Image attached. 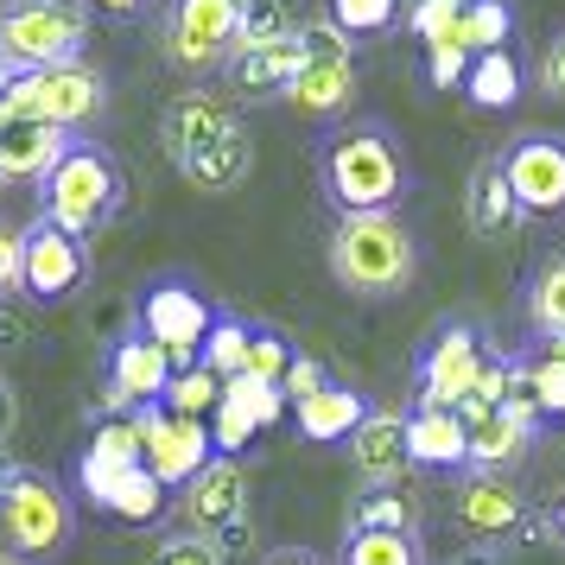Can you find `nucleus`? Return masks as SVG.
Listing matches in <instances>:
<instances>
[{"label":"nucleus","instance_id":"obj_9","mask_svg":"<svg viewBox=\"0 0 565 565\" xmlns=\"http://www.w3.org/2000/svg\"><path fill=\"white\" fill-rule=\"evenodd\" d=\"M489 356H495V350H489L483 324L445 318V324L419 343V356H413V407H463V401L477 394V375H483Z\"/></svg>","mask_w":565,"mask_h":565},{"label":"nucleus","instance_id":"obj_37","mask_svg":"<svg viewBox=\"0 0 565 565\" xmlns=\"http://www.w3.org/2000/svg\"><path fill=\"white\" fill-rule=\"evenodd\" d=\"M463 7H470V0H407V20H401V26H407L419 45H445V39L458 32Z\"/></svg>","mask_w":565,"mask_h":565},{"label":"nucleus","instance_id":"obj_11","mask_svg":"<svg viewBox=\"0 0 565 565\" xmlns=\"http://www.w3.org/2000/svg\"><path fill=\"white\" fill-rule=\"evenodd\" d=\"M216 318H223V311L210 306L204 286H191L184 274H159V280L140 292V306H134V324L153 337L159 350L179 362V369H191V362L204 356Z\"/></svg>","mask_w":565,"mask_h":565},{"label":"nucleus","instance_id":"obj_2","mask_svg":"<svg viewBox=\"0 0 565 565\" xmlns=\"http://www.w3.org/2000/svg\"><path fill=\"white\" fill-rule=\"evenodd\" d=\"M159 147L179 166V179L210 191V198L235 191V184L255 172V147L242 134V115L216 89H179L166 103V115H159Z\"/></svg>","mask_w":565,"mask_h":565},{"label":"nucleus","instance_id":"obj_41","mask_svg":"<svg viewBox=\"0 0 565 565\" xmlns=\"http://www.w3.org/2000/svg\"><path fill=\"white\" fill-rule=\"evenodd\" d=\"M318 387H331V382H324V369H318V356H299V362H292V369H286L280 394H286V401H292V407H299V401H311Z\"/></svg>","mask_w":565,"mask_h":565},{"label":"nucleus","instance_id":"obj_32","mask_svg":"<svg viewBox=\"0 0 565 565\" xmlns=\"http://www.w3.org/2000/svg\"><path fill=\"white\" fill-rule=\"evenodd\" d=\"M324 20H331L343 39H382L407 20L401 0H324Z\"/></svg>","mask_w":565,"mask_h":565},{"label":"nucleus","instance_id":"obj_30","mask_svg":"<svg viewBox=\"0 0 565 565\" xmlns=\"http://www.w3.org/2000/svg\"><path fill=\"white\" fill-rule=\"evenodd\" d=\"M103 514L108 521H121V527H153L159 514H166V483L140 463V470H128V477L115 483V495L103 502Z\"/></svg>","mask_w":565,"mask_h":565},{"label":"nucleus","instance_id":"obj_21","mask_svg":"<svg viewBox=\"0 0 565 565\" xmlns=\"http://www.w3.org/2000/svg\"><path fill=\"white\" fill-rule=\"evenodd\" d=\"M463 223H470V235H483V242H509V235L527 223V210H521V198H514L502 153H483V159H477L470 191H463Z\"/></svg>","mask_w":565,"mask_h":565},{"label":"nucleus","instance_id":"obj_28","mask_svg":"<svg viewBox=\"0 0 565 565\" xmlns=\"http://www.w3.org/2000/svg\"><path fill=\"white\" fill-rule=\"evenodd\" d=\"M463 103L483 108V115H509V108L521 103V57H514V52H483V57H470Z\"/></svg>","mask_w":565,"mask_h":565},{"label":"nucleus","instance_id":"obj_35","mask_svg":"<svg viewBox=\"0 0 565 565\" xmlns=\"http://www.w3.org/2000/svg\"><path fill=\"white\" fill-rule=\"evenodd\" d=\"M147 565H230V546L198 534V527H172V534H159V546H153Z\"/></svg>","mask_w":565,"mask_h":565},{"label":"nucleus","instance_id":"obj_49","mask_svg":"<svg viewBox=\"0 0 565 565\" xmlns=\"http://www.w3.org/2000/svg\"><path fill=\"white\" fill-rule=\"evenodd\" d=\"M0 387H7V369H0Z\"/></svg>","mask_w":565,"mask_h":565},{"label":"nucleus","instance_id":"obj_48","mask_svg":"<svg viewBox=\"0 0 565 565\" xmlns=\"http://www.w3.org/2000/svg\"><path fill=\"white\" fill-rule=\"evenodd\" d=\"M13 77H20V71H13V57H7V45H0V89H7Z\"/></svg>","mask_w":565,"mask_h":565},{"label":"nucleus","instance_id":"obj_24","mask_svg":"<svg viewBox=\"0 0 565 565\" xmlns=\"http://www.w3.org/2000/svg\"><path fill=\"white\" fill-rule=\"evenodd\" d=\"M369 407H375V401H362L356 387L331 382V387H318L311 401H299L292 419H299V438H306V445H350V433L369 419Z\"/></svg>","mask_w":565,"mask_h":565},{"label":"nucleus","instance_id":"obj_34","mask_svg":"<svg viewBox=\"0 0 565 565\" xmlns=\"http://www.w3.org/2000/svg\"><path fill=\"white\" fill-rule=\"evenodd\" d=\"M248 337H255V324H242V318H230V311H223V318H216V331H210V343H204V369H216V375H223V382H235V375H242V369H248Z\"/></svg>","mask_w":565,"mask_h":565},{"label":"nucleus","instance_id":"obj_12","mask_svg":"<svg viewBox=\"0 0 565 565\" xmlns=\"http://www.w3.org/2000/svg\"><path fill=\"white\" fill-rule=\"evenodd\" d=\"M184 502V527L223 540L230 553H242L255 540V483H248V463L242 458H210L198 470V483L179 489Z\"/></svg>","mask_w":565,"mask_h":565},{"label":"nucleus","instance_id":"obj_18","mask_svg":"<svg viewBox=\"0 0 565 565\" xmlns=\"http://www.w3.org/2000/svg\"><path fill=\"white\" fill-rule=\"evenodd\" d=\"M451 514H458L463 534L509 540V534L527 527V495H521L509 477H495V470H463L458 489H451Z\"/></svg>","mask_w":565,"mask_h":565},{"label":"nucleus","instance_id":"obj_40","mask_svg":"<svg viewBox=\"0 0 565 565\" xmlns=\"http://www.w3.org/2000/svg\"><path fill=\"white\" fill-rule=\"evenodd\" d=\"M20 255H26V230L0 223V299L20 292Z\"/></svg>","mask_w":565,"mask_h":565},{"label":"nucleus","instance_id":"obj_5","mask_svg":"<svg viewBox=\"0 0 565 565\" xmlns=\"http://www.w3.org/2000/svg\"><path fill=\"white\" fill-rule=\"evenodd\" d=\"M71 534H77V509L45 470H26L0 495V565L57 559L71 546Z\"/></svg>","mask_w":565,"mask_h":565},{"label":"nucleus","instance_id":"obj_39","mask_svg":"<svg viewBox=\"0 0 565 565\" xmlns=\"http://www.w3.org/2000/svg\"><path fill=\"white\" fill-rule=\"evenodd\" d=\"M426 77H433V89H463V77H470V52L463 45H426Z\"/></svg>","mask_w":565,"mask_h":565},{"label":"nucleus","instance_id":"obj_7","mask_svg":"<svg viewBox=\"0 0 565 565\" xmlns=\"http://www.w3.org/2000/svg\"><path fill=\"white\" fill-rule=\"evenodd\" d=\"M0 45L13 57V71L83 64V45H89V0H7V7H0Z\"/></svg>","mask_w":565,"mask_h":565},{"label":"nucleus","instance_id":"obj_17","mask_svg":"<svg viewBox=\"0 0 565 565\" xmlns=\"http://www.w3.org/2000/svg\"><path fill=\"white\" fill-rule=\"evenodd\" d=\"M286 413H292V401H286L280 387L255 382V375H235V382L223 387V407L210 413L216 458H242V451H248L260 433H267V426H280Z\"/></svg>","mask_w":565,"mask_h":565},{"label":"nucleus","instance_id":"obj_16","mask_svg":"<svg viewBox=\"0 0 565 565\" xmlns=\"http://www.w3.org/2000/svg\"><path fill=\"white\" fill-rule=\"evenodd\" d=\"M495 153L509 166V184L527 216H565V134L527 128Z\"/></svg>","mask_w":565,"mask_h":565},{"label":"nucleus","instance_id":"obj_25","mask_svg":"<svg viewBox=\"0 0 565 565\" xmlns=\"http://www.w3.org/2000/svg\"><path fill=\"white\" fill-rule=\"evenodd\" d=\"M540 426H527V419H514L509 407L483 413V419H470V470H495V477H509L514 463L534 451Z\"/></svg>","mask_w":565,"mask_h":565},{"label":"nucleus","instance_id":"obj_44","mask_svg":"<svg viewBox=\"0 0 565 565\" xmlns=\"http://www.w3.org/2000/svg\"><path fill=\"white\" fill-rule=\"evenodd\" d=\"M260 565H331V559H318L311 546H280V553H267Z\"/></svg>","mask_w":565,"mask_h":565},{"label":"nucleus","instance_id":"obj_20","mask_svg":"<svg viewBox=\"0 0 565 565\" xmlns=\"http://www.w3.org/2000/svg\"><path fill=\"white\" fill-rule=\"evenodd\" d=\"M77 147V134L45 121H0V184H45Z\"/></svg>","mask_w":565,"mask_h":565},{"label":"nucleus","instance_id":"obj_13","mask_svg":"<svg viewBox=\"0 0 565 565\" xmlns=\"http://www.w3.org/2000/svg\"><path fill=\"white\" fill-rule=\"evenodd\" d=\"M172 375H179V362L166 356L140 324H128V331L108 343V356H103V407H89V413L159 407V401H166V387H172Z\"/></svg>","mask_w":565,"mask_h":565},{"label":"nucleus","instance_id":"obj_14","mask_svg":"<svg viewBox=\"0 0 565 565\" xmlns=\"http://www.w3.org/2000/svg\"><path fill=\"white\" fill-rule=\"evenodd\" d=\"M89 280V242L57 230L45 216L26 223V255H20V299L32 306H64L77 286Z\"/></svg>","mask_w":565,"mask_h":565},{"label":"nucleus","instance_id":"obj_10","mask_svg":"<svg viewBox=\"0 0 565 565\" xmlns=\"http://www.w3.org/2000/svg\"><path fill=\"white\" fill-rule=\"evenodd\" d=\"M299 45H306V64H299V77L286 89V103L299 108L306 121H337L343 108L356 103V57H350L356 39H343V32L318 13V20L299 26Z\"/></svg>","mask_w":565,"mask_h":565},{"label":"nucleus","instance_id":"obj_36","mask_svg":"<svg viewBox=\"0 0 565 565\" xmlns=\"http://www.w3.org/2000/svg\"><path fill=\"white\" fill-rule=\"evenodd\" d=\"M292 362H299V350H292V343L274 331V324H255V337H248V369H242V375H255V382L280 387Z\"/></svg>","mask_w":565,"mask_h":565},{"label":"nucleus","instance_id":"obj_27","mask_svg":"<svg viewBox=\"0 0 565 565\" xmlns=\"http://www.w3.org/2000/svg\"><path fill=\"white\" fill-rule=\"evenodd\" d=\"M521 311L534 337H565V248H546V255L527 267L521 280Z\"/></svg>","mask_w":565,"mask_h":565},{"label":"nucleus","instance_id":"obj_45","mask_svg":"<svg viewBox=\"0 0 565 565\" xmlns=\"http://www.w3.org/2000/svg\"><path fill=\"white\" fill-rule=\"evenodd\" d=\"M20 477H26V463H20V458H7V451H0V495H7V489L20 483Z\"/></svg>","mask_w":565,"mask_h":565},{"label":"nucleus","instance_id":"obj_26","mask_svg":"<svg viewBox=\"0 0 565 565\" xmlns=\"http://www.w3.org/2000/svg\"><path fill=\"white\" fill-rule=\"evenodd\" d=\"M343 534H419V502L401 483H375L350 495L343 514Z\"/></svg>","mask_w":565,"mask_h":565},{"label":"nucleus","instance_id":"obj_19","mask_svg":"<svg viewBox=\"0 0 565 565\" xmlns=\"http://www.w3.org/2000/svg\"><path fill=\"white\" fill-rule=\"evenodd\" d=\"M407 419H413V407H369V419L350 433V470L362 477V489L401 483V470H413Z\"/></svg>","mask_w":565,"mask_h":565},{"label":"nucleus","instance_id":"obj_6","mask_svg":"<svg viewBox=\"0 0 565 565\" xmlns=\"http://www.w3.org/2000/svg\"><path fill=\"white\" fill-rule=\"evenodd\" d=\"M108 108V83L96 64H52V71H20L0 89V121H45V128L77 134Z\"/></svg>","mask_w":565,"mask_h":565},{"label":"nucleus","instance_id":"obj_46","mask_svg":"<svg viewBox=\"0 0 565 565\" xmlns=\"http://www.w3.org/2000/svg\"><path fill=\"white\" fill-rule=\"evenodd\" d=\"M546 527H553V540H565V489L553 495V509H546Z\"/></svg>","mask_w":565,"mask_h":565},{"label":"nucleus","instance_id":"obj_47","mask_svg":"<svg viewBox=\"0 0 565 565\" xmlns=\"http://www.w3.org/2000/svg\"><path fill=\"white\" fill-rule=\"evenodd\" d=\"M451 565H502V553H489V546H477V553H463V559H451Z\"/></svg>","mask_w":565,"mask_h":565},{"label":"nucleus","instance_id":"obj_15","mask_svg":"<svg viewBox=\"0 0 565 565\" xmlns=\"http://www.w3.org/2000/svg\"><path fill=\"white\" fill-rule=\"evenodd\" d=\"M134 413H140V433H147V470H153L166 489L198 483V470L216 458L210 419H184V413H172L166 401H159V407H134Z\"/></svg>","mask_w":565,"mask_h":565},{"label":"nucleus","instance_id":"obj_8","mask_svg":"<svg viewBox=\"0 0 565 565\" xmlns=\"http://www.w3.org/2000/svg\"><path fill=\"white\" fill-rule=\"evenodd\" d=\"M242 45V0H166L159 7V52L184 77L223 71Z\"/></svg>","mask_w":565,"mask_h":565},{"label":"nucleus","instance_id":"obj_3","mask_svg":"<svg viewBox=\"0 0 565 565\" xmlns=\"http://www.w3.org/2000/svg\"><path fill=\"white\" fill-rule=\"evenodd\" d=\"M324 267L350 299H394L407 292L419 274V242L413 230L382 210V216H337L331 242H324Z\"/></svg>","mask_w":565,"mask_h":565},{"label":"nucleus","instance_id":"obj_4","mask_svg":"<svg viewBox=\"0 0 565 565\" xmlns=\"http://www.w3.org/2000/svg\"><path fill=\"white\" fill-rule=\"evenodd\" d=\"M121 204H128V172L103 140H77L64 153V166L39 184V216L71 230L77 242H96L121 216Z\"/></svg>","mask_w":565,"mask_h":565},{"label":"nucleus","instance_id":"obj_23","mask_svg":"<svg viewBox=\"0 0 565 565\" xmlns=\"http://www.w3.org/2000/svg\"><path fill=\"white\" fill-rule=\"evenodd\" d=\"M413 470H470V426L458 407H413L407 419Z\"/></svg>","mask_w":565,"mask_h":565},{"label":"nucleus","instance_id":"obj_29","mask_svg":"<svg viewBox=\"0 0 565 565\" xmlns=\"http://www.w3.org/2000/svg\"><path fill=\"white\" fill-rule=\"evenodd\" d=\"M509 39H514V7L509 0H470L463 20H458V32H451V45H463L470 57L509 52Z\"/></svg>","mask_w":565,"mask_h":565},{"label":"nucleus","instance_id":"obj_38","mask_svg":"<svg viewBox=\"0 0 565 565\" xmlns=\"http://www.w3.org/2000/svg\"><path fill=\"white\" fill-rule=\"evenodd\" d=\"M521 362H527V382H534L540 419H565V356H534V350H521Z\"/></svg>","mask_w":565,"mask_h":565},{"label":"nucleus","instance_id":"obj_33","mask_svg":"<svg viewBox=\"0 0 565 565\" xmlns=\"http://www.w3.org/2000/svg\"><path fill=\"white\" fill-rule=\"evenodd\" d=\"M223 375L216 369H204V362H191V369H179L172 375V387H166V407L184 413V419H210V413L223 407Z\"/></svg>","mask_w":565,"mask_h":565},{"label":"nucleus","instance_id":"obj_22","mask_svg":"<svg viewBox=\"0 0 565 565\" xmlns=\"http://www.w3.org/2000/svg\"><path fill=\"white\" fill-rule=\"evenodd\" d=\"M299 64H306V45L286 39V45H248V52H235L230 64H223V77H230L235 103H274V96L286 103Z\"/></svg>","mask_w":565,"mask_h":565},{"label":"nucleus","instance_id":"obj_42","mask_svg":"<svg viewBox=\"0 0 565 565\" xmlns=\"http://www.w3.org/2000/svg\"><path fill=\"white\" fill-rule=\"evenodd\" d=\"M540 89H546L553 103H565V32L546 45V57H540Z\"/></svg>","mask_w":565,"mask_h":565},{"label":"nucleus","instance_id":"obj_1","mask_svg":"<svg viewBox=\"0 0 565 565\" xmlns=\"http://www.w3.org/2000/svg\"><path fill=\"white\" fill-rule=\"evenodd\" d=\"M407 153L387 121L362 115V121H337L318 134V191L337 216H382L407 198Z\"/></svg>","mask_w":565,"mask_h":565},{"label":"nucleus","instance_id":"obj_43","mask_svg":"<svg viewBox=\"0 0 565 565\" xmlns=\"http://www.w3.org/2000/svg\"><path fill=\"white\" fill-rule=\"evenodd\" d=\"M89 13H103V20H121V26H134V20L159 13V0H89Z\"/></svg>","mask_w":565,"mask_h":565},{"label":"nucleus","instance_id":"obj_31","mask_svg":"<svg viewBox=\"0 0 565 565\" xmlns=\"http://www.w3.org/2000/svg\"><path fill=\"white\" fill-rule=\"evenodd\" d=\"M331 565H426L419 534H343Z\"/></svg>","mask_w":565,"mask_h":565}]
</instances>
